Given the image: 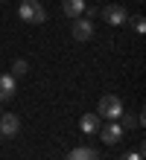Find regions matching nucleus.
I'll return each mask as SVG.
<instances>
[{"mask_svg":"<svg viewBox=\"0 0 146 160\" xmlns=\"http://www.w3.org/2000/svg\"><path fill=\"white\" fill-rule=\"evenodd\" d=\"M18 18L24 23H44L47 21V12L38 0H21V9H18Z\"/></svg>","mask_w":146,"mask_h":160,"instance_id":"2","label":"nucleus"},{"mask_svg":"<svg viewBox=\"0 0 146 160\" xmlns=\"http://www.w3.org/2000/svg\"><path fill=\"white\" fill-rule=\"evenodd\" d=\"M79 128H82V134H96V131L102 128V119L96 117V114H85L79 119Z\"/></svg>","mask_w":146,"mask_h":160,"instance_id":"8","label":"nucleus"},{"mask_svg":"<svg viewBox=\"0 0 146 160\" xmlns=\"http://www.w3.org/2000/svg\"><path fill=\"white\" fill-rule=\"evenodd\" d=\"M120 114H123V99L114 96V93H105L100 99V105H96V117L111 122V119H120Z\"/></svg>","mask_w":146,"mask_h":160,"instance_id":"1","label":"nucleus"},{"mask_svg":"<svg viewBox=\"0 0 146 160\" xmlns=\"http://www.w3.org/2000/svg\"><path fill=\"white\" fill-rule=\"evenodd\" d=\"M120 160H143V152H132V154L126 152V154H123Z\"/></svg>","mask_w":146,"mask_h":160,"instance_id":"14","label":"nucleus"},{"mask_svg":"<svg viewBox=\"0 0 146 160\" xmlns=\"http://www.w3.org/2000/svg\"><path fill=\"white\" fill-rule=\"evenodd\" d=\"M0 114H3V111H0Z\"/></svg>","mask_w":146,"mask_h":160,"instance_id":"15","label":"nucleus"},{"mask_svg":"<svg viewBox=\"0 0 146 160\" xmlns=\"http://www.w3.org/2000/svg\"><path fill=\"white\" fill-rule=\"evenodd\" d=\"M21 131V119L15 114H0V137H15Z\"/></svg>","mask_w":146,"mask_h":160,"instance_id":"4","label":"nucleus"},{"mask_svg":"<svg viewBox=\"0 0 146 160\" xmlns=\"http://www.w3.org/2000/svg\"><path fill=\"white\" fill-rule=\"evenodd\" d=\"M15 76H0V102H9L15 96Z\"/></svg>","mask_w":146,"mask_h":160,"instance_id":"10","label":"nucleus"},{"mask_svg":"<svg viewBox=\"0 0 146 160\" xmlns=\"http://www.w3.org/2000/svg\"><path fill=\"white\" fill-rule=\"evenodd\" d=\"M126 23H132V26H134V32H146V21H143L140 15H134V18H129V21H126Z\"/></svg>","mask_w":146,"mask_h":160,"instance_id":"12","label":"nucleus"},{"mask_svg":"<svg viewBox=\"0 0 146 160\" xmlns=\"http://www.w3.org/2000/svg\"><path fill=\"white\" fill-rule=\"evenodd\" d=\"M120 119H123V128H134V125H140V119H138V117H132V114H129V117L120 114Z\"/></svg>","mask_w":146,"mask_h":160,"instance_id":"13","label":"nucleus"},{"mask_svg":"<svg viewBox=\"0 0 146 160\" xmlns=\"http://www.w3.org/2000/svg\"><path fill=\"white\" fill-rule=\"evenodd\" d=\"M73 38H76V41H91V38H94V23L88 21V18H76V23H73Z\"/></svg>","mask_w":146,"mask_h":160,"instance_id":"5","label":"nucleus"},{"mask_svg":"<svg viewBox=\"0 0 146 160\" xmlns=\"http://www.w3.org/2000/svg\"><path fill=\"white\" fill-rule=\"evenodd\" d=\"M102 18H105V23H111V26H123L129 21V12H126L120 3H111V6L102 9Z\"/></svg>","mask_w":146,"mask_h":160,"instance_id":"3","label":"nucleus"},{"mask_svg":"<svg viewBox=\"0 0 146 160\" xmlns=\"http://www.w3.org/2000/svg\"><path fill=\"white\" fill-rule=\"evenodd\" d=\"M62 9H64V15L67 18H82V12L88 9V0H62Z\"/></svg>","mask_w":146,"mask_h":160,"instance_id":"7","label":"nucleus"},{"mask_svg":"<svg viewBox=\"0 0 146 160\" xmlns=\"http://www.w3.org/2000/svg\"><path fill=\"white\" fill-rule=\"evenodd\" d=\"M100 131H102V140L108 146H114V143H120V140H123V125H117L114 119L105 122V128H100Z\"/></svg>","mask_w":146,"mask_h":160,"instance_id":"6","label":"nucleus"},{"mask_svg":"<svg viewBox=\"0 0 146 160\" xmlns=\"http://www.w3.org/2000/svg\"><path fill=\"white\" fill-rule=\"evenodd\" d=\"M29 73V64L24 61V58H18L15 64H12V73H9V76H15V79H21V76H26Z\"/></svg>","mask_w":146,"mask_h":160,"instance_id":"11","label":"nucleus"},{"mask_svg":"<svg viewBox=\"0 0 146 160\" xmlns=\"http://www.w3.org/2000/svg\"><path fill=\"white\" fill-rule=\"evenodd\" d=\"M67 160H102V157H100V152H96V148L79 146V148H73V152L67 154Z\"/></svg>","mask_w":146,"mask_h":160,"instance_id":"9","label":"nucleus"}]
</instances>
